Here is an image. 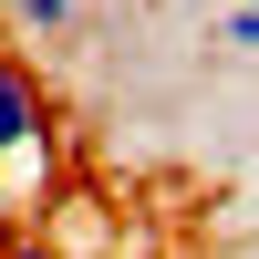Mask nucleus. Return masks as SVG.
I'll return each instance as SVG.
<instances>
[{"label": "nucleus", "mask_w": 259, "mask_h": 259, "mask_svg": "<svg viewBox=\"0 0 259 259\" xmlns=\"http://www.w3.org/2000/svg\"><path fill=\"white\" fill-rule=\"evenodd\" d=\"M11 21H21L31 41H62V31L83 21V0H11Z\"/></svg>", "instance_id": "2"}, {"label": "nucleus", "mask_w": 259, "mask_h": 259, "mask_svg": "<svg viewBox=\"0 0 259 259\" xmlns=\"http://www.w3.org/2000/svg\"><path fill=\"white\" fill-rule=\"evenodd\" d=\"M31 145H52V94H41V73L21 52H0V166L31 156Z\"/></svg>", "instance_id": "1"}, {"label": "nucleus", "mask_w": 259, "mask_h": 259, "mask_svg": "<svg viewBox=\"0 0 259 259\" xmlns=\"http://www.w3.org/2000/svg\"><path fill=\"white\" fill-rule=\"evenodd\" d=\"M249 11H259V0H249Z\"/></svg>", "instance_id": "5"}, {"label": "nucleus", "mask_w": 259, "mask_h": 259, "mask_svg": "<svg viewBox=\"0 0 259 259\" xmlns=\"http://www.w3.org/2000/svg\"><path fill=\"white\" fill-rule=\"evenodd\" d=\"M218 41H228V52H259V11H249V0H228V11H218Z\"/></svg>", "instance_id": "3"}, {"label": "nucleus", "mask_w": 259, "mask_h": 259, "mask_svg": "<svg viewBox=\"0 0 259 259\" xmlns=\"http://www.w3.org/2000/svg\"><path fill=\"white\" fill-rule=\"evenodd\" d=\"M0 259H62V249H52V239H11Z\"/></svg>", "instance_id": "4"}]
</instances>
